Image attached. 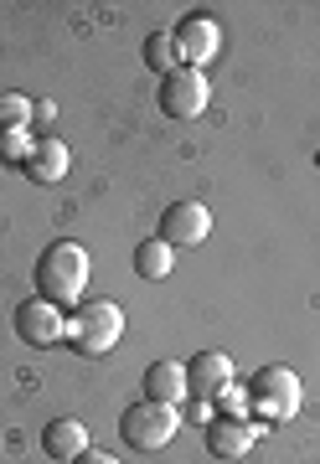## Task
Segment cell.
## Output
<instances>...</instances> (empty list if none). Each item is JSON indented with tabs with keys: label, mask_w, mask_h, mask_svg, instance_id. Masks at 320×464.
Instances as JSON below:
<instances>
[{
	"label": "cell",
	"mask_w": 320,
	"mask_h": 464,
	"mask_svg": "<svg viewBox=\"0 0 320 464\" xmlns=\"http://www.w3.org/2000/svg\"><path fill=\"white\" fill-rule=\"evenodd\" d=\"M207 99H212V88L197 67H176V72L160 78V114L166 119H197L207 109Z\"/></svg>",
	"instance_id": "5b68a950"
},
{
	"label": "cell",
	"mask_w": 320,
	"mask_h": 464,
	"mask_svg": "<svg viewBox=\"0 0 320 464\" xmlns=\"http://www.w3.org/2000/svg\"><path fill=\"white\" fill-rule=\"evenodd\" d=\"M207 232H212V212H207L202 201H170L166 212H160V243L170 248H197Z\"/></svg>",
	"instance_id": "8992f818"
},
{
	"label": "cell",
	"mask_w": 320,
	"mask_h": 464,
	"mask_svg": "<svg viewBox=\"0 0 320 464\" xmlns=\"http://www.w3.org/2000/svg\"><path fill=\"white\" fill-rule=\"evenodd\" d=\"M32 145H36V134H26V130L0 134V166L21 170V166H26V155H32Z\"/></svg>",
	"instance_id": "e0dca14e"
},
{
	"label": "cell",
	"mask_w": 320,
	"mask_h": 464,
	"mask_svg": "<svg viewBox=\"0 0 320 464\" xmlns=\"http://www.w3.org/2000/svg\"><path fill=\"white\" fill-rule=\"evenodd\" d=\"M32 124V99L26 93H0V134L26 130Z\"/></svg>",
	"instance_id": "2e32d148"
},
{
	"label": "cell",
	"mask_w": 320,
	"mask_h": 464,
	"mask_svg": "<svg viewBox=\"0 0 320 464\" xmlns=\"http://www.w3.org/2000/svg\"><path fill=\"white\" fill-rule=\"evenodd\" d=\"M16 335L26 341V346H57L63 335H68V320H63V310L57 304H47V299H21L16 304Z\"/></svg>",
	"instance_id": "52a82bcc"
},
{
	"label": "cell",
	"mask_w": 320,
	"mask_h": 464,
	"mask_svg": "<svg viewBox=\"0 0 320 464\" xmlns=\"http://www.w3.org/2000/svg\"><path fill=\"white\" fill-rule=\"evenodd\" d=\"M202 439L212 459H243L253 449V439H258V423L253 418H212L202 429Z\"/></svg>",
	"instance_id": "30bf717a"
},
{
	"label": "cell",
	"mask_w": 320,
	"mask_h": 464,
	"mask_svg": "<svg viewBox=\"0 0 320 464\" xmlns=\"http://www.w3.org/2000/svg\"><path fill=\"white\" fill-rule=\"evenodd\" d=\"M78 464H119L114 454H103V449H88V454H78Z\"/></svg>",
	"instance_id": "d6986e66"
},
{
	"label": "cell",
	"mask_w": 320,
	"mask_h": 464,
	"mask_svg": "<svg viewBox=\"0 0 320 464\" xmlns=\"http://www.w3.org/2000/svg\"><path fill=\"white\" fill-rule=\"evenodd\" d=\"M88 274H93L88 248L63 237V243L42 248V258H36V268H32L36 299H47V304H57V310H78V299H83V289H88Z\"/></svg>",
	"instance_id": "6da1fadb"
},
{
	"label": "cell",
	"mask_w": 320,
	"mask_h": 464,
	"mask_svg": "<svg viewBox=\"0 0 320 464\" xmlns=\"http://www.w3.org/2000/svg\"><path fill=\"white\" fill-rule=\"evenodd\" d=\"M218 418H253V402H248V387L228 382L218 392Z\"/></svg>",
	"instance_id": "ac0fdd59"
},
{
	"label": "cell",
	"mask_w": 320,
	"mask_h": 464,
	"mask_svg": "<svg viewBox=\"0 0 320 464\" xmlns=\"http://www.w3.org/2000/svg\"><path fill=\"white\" fill-rule=\"evenodd\" d=\"M42 454L57 464H78V454H88V423L83 418H52L42 429Z\"/></svg>",
	"instance_id": "7c38bea8"
},
{
	"label": "cell",
	"mask_w": 320,
	"mask_h": 464,
	"mask_svg": "<svg viewBox=\"0 0 320 464\" xmlns=\"http://www.w3.org/2000/svg\"><path fill=\"white\" fill-rule=\"evenodd\" d=\"M170 42H176V57H181V67H197L202 72L212 57L222 52V32L212 16H186L176 32H170Z\"/></svg>",
	"instance_id": "ba28073f"
},
{
	"label": "cell",
	"mask_w": 320,
	"mask_h": 464,
	"mask_svg": "<svg viewBox=\"0 0 320 464\" xmlns=\"http://www.w3.org/2000/svg\"><path fill=\"white\" fill-rule=\"evenodd\" d=\"M124 335V310L114 299H83L68 320V346L83 356H109Z\"/></svg>",
	"instance_id": "3957f363"
},
{
	"label": "cell",
	"mask_w": 320,
	"mask_h": 464,
	"mask_svg": "<svg viewBox=\"0 0 320 464\" xmlns=\"http://www.w3.org/2000/svg\"><path fill=\"white\" fill-rule=\"evenodd\" d=\"M145 402H166V408H181L191 392H186V366L181 362H150L145 366Z\"/></svg>",
	"instance_id": "4fadbf2b"
},
{
	"label": "cell",
	"mask_w": 320,
	"mask_h": 464,
	"mask_svg": "<svg viewBox=\"0 0 320 464\" xmlns=\"http://www.w3.org/2000/svg\"><path fill=\"white\" fill-rule=\"evenodd\" d=\"M233 382V362L222 356V351H197L191 362H186V392L197 402H218V392Z\"/></svg>",
	"instance_id": "9c48e42d"
},
{
	"label": "cell",
	"mask_w": 320,
	"mask_h": 464,
	"mask_svg": "<svg viewBox=\"0 0 320 464\" xmlns=\"http://www.w3.org/2000/svg\"><path fill=\"white\" fill-rule=\"evenodd\" d=\"M145 67H150V72H160V78L181 67V57H176V42H170V32L145 36Z\"/></svg>",
	"instance_id": "9a60e30c"
},
{
	"label": "cell",
	"mask_w": 320,
	"mask_h": 464,
	"mask_svg": "<svg viewBox=\"0 0 320 464\" xmlns=\"http://www.w3.org/2000/svg\"><path fill=\"white\" fill-rule=\"evenodd\" d=\"M68 145L57 140V134H36V145H32V155H26V166H21V176L26 181H36V186H57L63 176H68Z\"/></svg>",
	"instance_id": "8fae6325"
},
{
	"label": "cell",
	"mask_w": 320,
	"mask_h": 464,
	"mask_svg": "<svg viewBox=\"0 0 320 464\" xmlns=\"http://www.w3.org/2000/svg\"><path fill=\"white\" fill-rule=\"evenodd\" d=\"M248 402H253V423H258V429H264V423H289V418L300 413L305 387H300V377H295L285 362H269V366L253 372Z\"/></svg>",
	"instance_id": "7a4b0ae2"
},
{
	"label": "cell",
	"mask_w": 320,
	"mask_h": 464,
	"mask_svg": "<svg viewBox=\"0 0 320 464\" xmlns=\"http://www.w3.org/2000/svg\"><path fill=\"white\" fill-rule=\"evenodd\" d=\"M176 429H181V413L176 408H166V402H130L124 413H119V439L130 449H140V454H155V449H166L170 439H176Z\"/></svg>",
	"instance_id": "277c9868"
},
{
	"label": "cell",
	"mask_w": 320,
	"mask_h": 464,
	"mask_svg": "<svg viewBox=\"0 0 320 464\" xmlns=\"http://www.w3.org/2000/svg\"><path fill=\"white\" fill-rule=\"evenodd\" d=\"M170 268H176V248H170V243H160V237H145V243H140L135 248V274L140 279H166Z\"/></svg>",
	"instance_id": "5bb4252c"
}]
</instances>
